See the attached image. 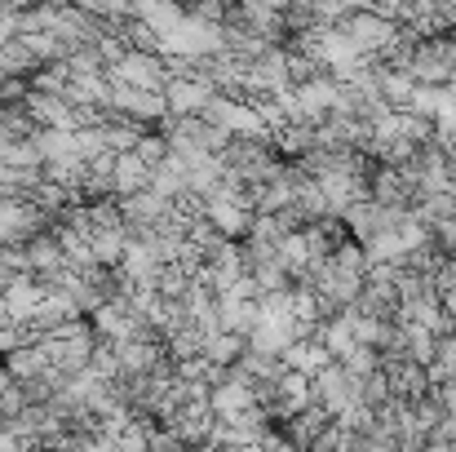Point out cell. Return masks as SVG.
<instances>
[{
  "label": "cell",
  "instance_id": "9",
  "mask_svg": "<svg viewBox=\"0 0 456 452\" xmlns=\"http://www.w3.org/2000/svg\"><path fill=\"white\" fill-rule=\"evenodd\" d=\"M208 404H213V413H217L222 422H240L244 413H253V408H257V390H253L244 377H235V382L217 386V390L208 395Z\"/></svg>",
  "mask_w": 456,
  "mask_h": 452
},
{
  "label": "cell",
  "instance_id": "19",
  "mask_svg": "<svg viewBox=\"0 0 456 452\" xmlns=\"http://www.w3.org/2000/svg\"><path fill=\"white\" fill-rule=\"evenodd\" d=\"M138 155H142V160H147L151 168H159V164H164V160L173 155V147H168V138H164L159 129H147V138L138 143Z\"/></svg>",
  "mask_w": 456,
  "mask_h": 452
},
{
  "label": "cell",
  "instance_id": "21",
  "mask_svg": "<svg viewBox=\"0 0 456 452\" xmlns=\"http://www.w3.org/2000/svg\"><path fill=\"white\" fill-rule=\"evenodd\" d=\"M0 452H27V448H22V440H13L9 431H0Z\"/></svg>",
  "mask_w": 456,
  "mask_h": 452
},
{
  "label": "cell",
  "instance_id": "7",
  "mask_svg": "<svg viewBox=\"0 0 456 452\" xmlns=\"http://www.w3.org/2000/svg\"><path fill=\"white\" fill-rule=\"evenodd\" d=\"M107 111H120V116H129V120H138V125L155 129V125L168 116V103H164V94H151V89H134V85H120V80H111V107H107Z\"/></svg>",
  "mask_w": 456,
  "mask_h": 452
},
{
  "label": "cell",
  "instance_id": "5",
  "mask_svg": "<svg viewBox=\"0 0 456 452\" xmlns=\"http://www.w3.org/2000/svg\"><path fill=\"white\" fill-rule=\"evenodd\" d=\"M399 27L403 22H390V18H381V13H346L341 18V31L350 36V45L359 49V53H368V58H381L390 45H395V36H399Z\"/></svg>",
  "mask_w": 456,
  "mask_h": 452
},
{
  "label": "cell",
  "instance_id": "17",
  "mask_svg": "<svg viewBox=\"0 0 456 452\" xmlns=\"http://www.w3.org/2000/svg\"><path fill=\"white\" fill-rule=\"evenodd\" d=\"M284 359H289V368H297V373H305V377H310V373H314V368H323L332 355H328V350H323L314 337H302V341H297V346H293Z\"/></svg>",
  "mask_w": 456,
  "mask_h": 452
},
{
  "label": "cell",
  "instance_id": "22",
  "mask_svg": "<svg viewBox=\"0 0 456 452\" xmlns=\"http://www.w3.org/2000/svg\"><path fill=\"white\" fill-rule=\"evenodd\" d=\"M439 399H444L448 417H456V386H444V390H439Z\"/></svg>",
  "mask_w": 456,
  "mask_h": 452
},
{
  "label": "cell",
  "instance_id": "16",
  "mask_svg": "<svg viewBox=\"0 0 456 452\" xmlns=\"http://www.w3.org/2000/svg\"><path fill=\"white\" fill-rule=\"evenodd\" d=\"M426 373H430L435 390L456 386V333H444V337L435 341V359L426 364Z\"/></svg>",
  "mask_w": 456,
  "mask_h": 452
},
{
  "label": "cell",
  "instance_id": "10",
  "mask_svg": "<svg viewBox=\"0 0 456 452\" xmlns=\"http://www.w3.org/2000/svg\"><path fill=\"white\" fill-rule=\"evenodd\" d=\"M89 244H94V258L98 267H120L125 253H129V222H111V226H94L89 231Z\"/></svg>",
  "mask_w": 456,
  "mask_h": 452
},
{
  "label": "cell",
  "instance_id": "23",
  "mask_svg": "<svg viewBox=\"0 0 456 452\" xmlns=\"http://www.w3.org/2000/svg\"><path fill=\"white\" fill-rule=\"evenodd\" d=\"M448 89H452V98H456V71H452V80H448Z\"/></svg>",
  "mask_w": 456,
  "mask_h": 452
},
{
  "label": "cell",
  "instance_id": "15",
  "mask_svg": "<svg viewBox=\"0 0 456 452\" xmlns=\"http://www.w3.org/2000/svg\"><path fill=\"white\" fill-rule=\"evenodd\" d=\"M248 355V337H240V333H213L208 341H204V359L208 364H226V368H235L240 359Z\"/></svg>",
  "mask_w": 456,
  "mask_h": 452
},
{
  "label": "cell",
  "instance_id": "8",
  "mask_svg": "<svg viewBox=\"0 0 456 452\" xmlns=\"http://www.w3.org/2000/svg\"><path fill=\"white\" fill-rule=\"evenodd\" d=\"M22 253H27V271L36 275V280H53V275H62L67 271V249H62V240L53 235V226L49 231H40L36 240H27L22 244Z\"/></svg>",
  "mask_w": 456,
  "mask_h": 452
},
{
  "label": "cell",
  "instance_id": "18",
  "mask_svg": "<svg viewBox=\"0 0 456 452\" xmlns=\"http://www.w3.org/2000/svg\"><path fill=\"white\" fill-rule=\"evenodd\" d=\"M403 328H408V346H403V355L417 359V364H430V359H435V341H439V333L417 328V324H403Z\"/></svg>",
  "mask_w": 456,
  "mask_h": 452
},
{
  "label": "cell",
  "instance_id": "2",
  "mask_svg": "<svg viewBox=\"0 0 456 452\" xmlns=\"http://www.w3.org/2000/svg\"><path fill=\"white\" fill-rule=\"evenodd\" d=\"M456 71V36H421L408 58V76L417 85H448Z\"/></svg>",
  "mask_w": 456,
  "mask_h": 452
},
{
  "label": "cell",
  "instance_id": "11",
  "mask_svg": "<svg viewBox=\"0 0 456 452\" xmlns=\"http://www.w3.org/2000/svg\"><path fill=\"white\" fill-rule=\"evenodd\" d=\"M0 364H4V373L13 382H31V377H40V373L53 368V355L45 350V341H36V346H18V350L0 355Z\"/></svg>",
  "mask_w": 456,
  "mask_h": 452
},
{
  "label": "cell",
  "instance_id": "3",
  "mask_svg": "<svg viewBox=\"0 0 456 452\" xmlns=\"http://www.w3.org/2000/svg\"><path fill=\"white\" fill-rule=\"evenodd\" d=\"M53 222L27 200V195H13V200H0V249H22L27 240H36L40 231H49Z\"/></svg>",
  "mask_w": 456,
  "mask_h": 452
},
{
  "label": "cell",
  "instance_id": "14",
  "mask_svg": "<svg viewBox=\"0 0 456 452\" xmlns=\"http://www.w3.org/2000/svg\"><path fill=\"white\" fill-rule=\"evenodd\" d=\"M204 218H208L226 240H244V231H248V222H253V209H244V204H235V200H208V204H204Z\"/></svg>",
  "mask_w": 456,
  "mask_h": 452
},
{
  "label": "cell",
  "instance_id": "20",
  "mask_svg": "<svg viewBox=\"0 0 456 452\" xmlns=\"http://www.w3.org/2000/svg\"><path fill=\"white\" fill-rule=\"evenodd\" d=\"M346 4V13H368V9H377V0H341Z\"/></svg>",
  "mask_w": 456,
  "mask_h": 452
},
{
  "label": "cell",
  "instance_id": "4",
  "mask_svg": "<svg viewBox=\"0 0 456 452\" xmlns=\"http://www.w3.org/2000/svg\"><path fill=\"white\" fill-rule=\"evenodd\" d=\"M107 76L120 80V85H134V89H151V94H164V85L173 80L168 76V58L164 53H147V49H129Z\"/></svg>",
  "mask_w": 456,
  "mask_h": 452
},
{
  "label": "cell",
  "instance_id": "13",
  "mask_svg": "<svg viewBox=\"0 0 456 452\" xmlns=\"http://www.w3.org/2000/svg\"><path fill=\"white\" fill-rule=\"evenodd\" d=\"M151 177H155V168L138 151L116 155V195H120V200H125V195H138V191H151Z\"/></svg>",
  "mask_w": 456,
  "mask_h": 452
},
{
  "label": "cell",
  "instance_id": "12",
  "mask_svg": "<svg viewBox=\"0 0 456 452\" xmlns=\"http://www.w3.org/2000/svg\"><path fill=\"white\" fill-rule=\"evenodd\" d=\"M217 315H222V328L226 333L253 337V328L262 319V301H244V298H235V293H222L217 298Z\"/></svg>",
  "mask_w": 456,
  "mask_h": 452
},
{
  "label": "cell",
  "instance_id": "1",
  "mask_svg": "<svg viewBox=\"0 0 456 452\" xmlns=\"http://www.w3.org/2000/svg\"><path fill=\"white\" fill-rule=\"evenodd\" d=\"M310 404H314L319 413H328L332 422H337L350 404H359V382L341 368V359H328L323 368L310 373Z\"/></svg>",
  "mask_w": 456,
  "mask_h": 452
},
{
  "label": "cell",
  "instance_id": "6",
  "mask_svg": "<svg viewBox=\"0 0 456 452\" xmlns=\"http://www.w3.org/2000/svg\"><path fill=\"white\" fill-rule=\"evenodd\" d=\"M217 94H222V89H217L208 76H173V80L164 85L168 116H204Z\"/></svg>",
  "mask_w": 456,
  "mask_h": 452
}]
</instances>
